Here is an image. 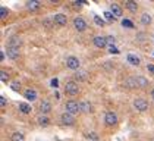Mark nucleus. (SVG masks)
Here are the masks:
<instances>
[{
	"label": "nucleus",
	"instance_id": "11",
	"mask_svg": "<svg viewBox=\"0 0 154 141\" xmlns=\"http://www.w3.org/2000/svg\"><path fill=\"white\" fill-rule=\"evenodd\" d=\"M110 12L115 15V18H120L122 13H123L122 8H120L119 5H116V3H112V5H110Z\"/></svg>",
	"mask_w": 154,
	"mask_h": 141
},
{
	"label": "nucleus",
	"instance_id": "13",
	"mask_svg": "<svg viewBox=\"0 0 154 141\" xmlns=\"http://www.w3.org/2000/svg\"><path fill=\"white\" fill-rule=\"evenodd\" d=\"M25 99L26 100H29V102H34V100H37V91L35 90H31V88H28L26 91H25Z\"/></svg>",
	"mask_w": 154,
	"mask_h": 141
},
{
	"label": "nucleus",
	"instance_id": "3",
	"mask_svg": "<svg viewBox=\"0 0 154 141\" xmlns=\"http://www.w3.org/2000/svg\"><path fill=\"white\" fill-rule=\"evenodd\" d=\"M134 107H135V110H138V112H145L150 106L147 103V100H144V99H137V100L134 102Z\"/></svg>",
	"mask_w": 154,
	"mask_h": 141
},
{
	"label": "nucleus",
	"instance_id": "8",
	"mask_svg": "<svg viewBox=\"0 0 154 141\" xmlns=\"http://www.w3.org/2000/svg\"><path fill=\"white\" fill-rule=\"evenodd\" d=\"M66 66L69 69H78L79 68V59L75 58V56H71V58L66 59Z\"/></svg>",
	"mask_w": 154,
	"mask_h": 141
},
{
	"label": "nucleus",
	"instance_id": "35",
	"mask_svg": "<svg viewBox=\"0 0 154 141\" xmlns=\"http://www.w3.org/2000/svg\"><path fill=\"white\" fill-rule=\"evenodd\" d=\"M51 85L53 87H57V80H51Z\"/></svg>",
	"mask_w": 154,
	"mask_h": 141
},
{
	"label": "nucleus",
	"instance_id": "14",
	"mask_svg": "<svg viewBox=\"0 0 154 141\" xmlns=\"http://www.w3.org/2000/svg\"><path fill=\"white\" fill-rule=\"evenodd\" d=\"M126 59H128V62H129L131 65H135V66H138V65L141 63L140 58H138L137 55H132V53H129V55L126 56Z\"/></svg>",
	"mask_w": 154,
	"mask_h": 141
},
{
	"label": "nucleus",
	"instance_id": "2",
	"mask_svg": "<svg viewBox=\"0 0 154 141\" xmlns=\"http://www.w3.org/2000/svg\"><path fill=\"white\" fill-rule=\"evenodd\" d=\"M65 91L69 94V96H76V94H78V91H79L78 84H76L75 81L66 82V85H65Z\"/></svg>",
	"mask_w": 154,
	"mask_h": 141
},
{
	"label": "nucleus",
	"instance_id": "6",
	"mask_svg": "<svg viewBox=\"0 0 154 141\" xmlns=\"http://www.w3.org/2000/svg\"><path fill=\"white\" fill-rule=\"evenodd\" d=\"M60 122L63 124V125H73L75 124V118H73V115H71V113H68V112H65L62 116H60Z\"/></svg>",
	"mask_w": 154,
	"mask_h": 141
},
{
	"label": "nucleus",
	"instance_id": "31",
	"mask_svg": "<svg viewBox=\"0 0 154 141\" xmlns=\"http://www.w3.org/2000/svg\"><path fill=\"white\" fill-rule=\"evenodd\" d=\"M87 137H88L90 140H94V141H97V140H98V137H97V134H94V132H88V134H87Z\"/></svg>",
	"mask_w": 154,
	"mask_h": 141
},
{
	"label": "nucleus",
	"instance_id": "9",
	"mask_svg": "<svg viewBox=\"0 0 154 141\" xmlns=\"http://www.w3.org/2000/svg\"><path fill=\"white\" fill-rule=\"evenodd\" d=\"M94 46L98 49H104L107 46V38L103 35H95L94 37Z\"/></svg>",
	"mask_w": 154,
	"mask_h": 141
},
{
	"label": "nucleus",
	"instance_id": "10",
	"mask_svg": "<svg viewBox=\"0 0 154 141\" xmlns=\"http://www.w3.org/2000/svg\"><path fill=\"white\" fill-rule=\"evenodd\" d=\"M54 22L57 24L59 27H65L68 24V19H66V16L63 13H56L54 15Z\"/></svg>",
	"mask_w": 154,
	"mask_h": 141
},
{
	"label": "nucleus",
	"instance_id": "12",
	"mask_svg": "<svg viewBox=\"0 0 154 141\" xmlns=\"http://www.w3.org/2000/svg\"><path fill=\"white\" fill-rule=\"evenodd\" d=\"M50 110H51V103L47 102V100L41 102V105H40V113H41V115H46Z\"/></svg>",
	"mask_w": 154,
	"mask_h": 141
},
{
	"label": "nucleus",
	"instance_id": "28",
	"mask_svg": "<svg viewBox=\"0 0 154 141\" xmlns=\"http://www.w3.org/2000/svg\"><path fill=\"white\" fill-rule=\"evenodd\" d=\"M8 13H9V11H8L6 8H0V16H2V19H3V18H6V16H8Z\"/></svg>",
	"mask_w": 154,
	"mask_h": 141
},
{
	"label": "nucleus",
	"instance_id": "37",
	"mask_svg": "<svg viewBox=\"0 0 154 141\" xmlns=\"http://www.w3.org/2000/svg\"><path fill=\"white\" fill-rule=\"evenodd\" d=\"M153 141H154V140H153Z\"/></svg>",
	"mask_w": 154,
	"mask_h": 141
},
{
	"label": "nucleus",
	"instance_id": "36",
	"mask_svg": "<svg viewBox=\"0 0 154 141\" xmlns=\"http://www.w3.org/2000/svg\"><path fill=\"white\" fill-rule=\"evenodd\" d=\"M151 97H153V99H154V88H153V90H151Z\"/></svg>",
	"mask_w": 154,
	"mask_h": 141
},
{
	"label": "nucleus",
	"instance_id": "19",
	"mask_svg": "<svg viewBox=\"0 0 154 141\" xmlns=\"http://www.w3.org/2000/svg\"><path fill=\"white\" fill-rule=\"evenodd\" d=\"M79 106H81V112H82V113H90V112H91V105H90V102H81Z\"/></svg>",
	"mask_w": 154,
	"mask_h": 141
},
{
	"label": "nucleus",
	"instance_id": "22",
	"mask_svg": "<svg viewBox=\"0 0 154 141\" xmlns=\"http://www.w3.org/2000/svg\"><path fill=\"white\" fill-rule=\"evenodd\" d=\"M21 38H18V37H12L11 38V43H9V46H12V47H18L19 49V46H21Z\"/></svg>",
	"mask_w": 154,
	"mask_h": 141
},
{
	"label": "nucleus",
	"instance_id": "18",
	"mask_svg": "<svg viewBox=\"0 0 154 141\" xmlns=\"http://www.w3.org/2000/svg\"><path fill=\"white\" fill-rule=\"evenodd\" d=\"M126 9L129 12H132V13H135V12L138 11V5H137V2H132V0H129V2H126Z\"/></svg>",
	"mask_w": 154,
	"mask_h": 141
},
{
	"label": "nucleus",
	"instance_id": "24",
	"mask_svg": "<svg viewBox=\"0 0 154 141\" xmlns=\"http://www.w3.org/2000/svg\"><path fill=\"white\" fill-rule=\"evenodd\" d=\"M104 18H106L107 21H109V22H113V21L116 19V18H115V15H113V13H112V12H110V11L104 12Z\"/></svg>",
	"mask_w": 154,
	"mask_h": 141
},
{
	"label": "nucleus",
	"instance_id": "32",
	"mask_svg": "<svg viewBox=\"0 0 154 141\" xmlns=\"http://www.w3.org/2000/svg\"><path fill=\"white\" fill-rule=\"evenodd\" d=\"M6 103H8L6 99H5L3 96H0V107H6Z\"/></svg>",
	"mask_w": 154,
	"mask_h": 141
},
{
	"label": "nucleus",
	"instance_id": "16",
	"mask_svg": "<svg viewBox=\"0 0 154 141\" xmlns=\"http://www.w3.org/2000/svg\"><path fill=\"white\" fill-rule=\"evenodd\" d=\"M37 122H38L41 127H47L48 124H50V119H48L46 115H41V113H40V115L37 116Z\"/></svg>",
	"mask_w": 154,
	"mask_h": 141
},
{
	"label": "nucleus",
	"instance_id": "7",
	"mask_svg": "<svg viewBox=\"0 0 154 141\" xmlns=\"http://www.w3.org/2000/svg\"><path fill=\"white\" fill-rule=\"evenodd\" d=\"M6 53H8V58L12 59V60H16V59H19V49H18V47L9 46L8 49H6Z\"/></svg>",
	"mask_w": 154,
	"mask_h": 141
},
{
	"label": "nucleus",
	"instance_id": "5",
	"mask_svg": "<svg viewBox=\"0 0 154 141\" xmlns=\"http://www.w3.org/2000/svg\"><path fill=\"white\" fill-rule=\"evenodd\" d=\"M73 27H75V30H78V31H85V30H87V22H85L84 18L78 16V18L73 19Z\"/></svg>",
	"mask_w": 154,
	"mask_h": 141
},
{
	"label": "nucleus",
	"instance_id": "30",
	"mask_svg": "<svg viewBox=\"0 0 154 141\" xmlns=\"http://www.w3.org/2000/svg\"><path fill=\"white\" fill-rule=\"evenodd\" d=\"M122 25H123V27H126V28H132V27H134L129 19H123V21H122Z\"/></svg>",
	"mask_w": 154,
	"mask_h": 141
},
{
	"label": "nucleus",
	"instance_id": "21",
	"mask_svg": "<svg viewBox=\"0 0 154 141\" xmlns=\"http://www.w3.org/2000/svg\"><path fill=\"white\" fill-rule=\"evenodd\" d=\"M19 110L22 112V113H29L31 112V106L28 105V103H19Z\"/></svg>",
	"mask_w": 154,
	"mask_h": 141
},
{
	"label": "nucleus",
	"instance_id": "20",
	"mask_svg": "<svg viewBox=\"0 0 154 141\" xmlns=\"http://www.w3.org/2000/svg\"><path fill=\"white\" fill-rule=\"evenodd\" d=\"M141 22L144 24V25H150L151 24V16H150V13H142L141 15Z\"/></svg>",
	"mask_w": 154,
	"mask_h": 141
},
{
	"label": "nucleus",
	"instance_id": "25",
	"mask_svg": "<svg viewBox=\"0 0 154 141\" xmlns=\"http://www.w3.org/2000/svg\"><path fill=\"white\" fill-rule=\"evenodd\" d=\"M94 22L97 24L98 27H104V25H106V22H104V21H103V19L100 18V16H97V15L94 16Z\"/></svg>",
	"mask_w": 154,
	"mask_h": 141
},
{
	"label": "nucleus",
	"instance_id": "15",
	"mask_svg": "<svg viewBox=\"0 0 154 141\" xmlns=\"http://www.w3.org/2000/svg\"><path fill=\"white\" fill-rule=\"evenodd\" d=\"M40 6H41V2H38V0H31V2H26V8H28L29 11H37Z\"/></svg>",
	"mask_w": 154,
	"mask_h": 141
},
{
	"label": "nucleus",
	"instance_id": "1",
	"mask_svg": "<svg viewBox=\"0 0 154 141\" xmlns=\"http://www.w3.org/2000/svg\"><path fill=\"white\" fill-rule=\"evenodd\" d=\"M65 107H66V112H68V113H71V115H75V113L81 112V106H79V103H76V102H73V100L66 102Z\"/></svg>",
	"mask_w": 154,
	"mask_h": 141
},
{
	"label": "nucleus",
	"instance_id": "17",
	"mask_svg": "<svg viewBox=\"0 0 154 141\" xmlns=\"http://www.w3.org/2000/svg\"><path fill=\"white\" fill-rule=\"evenodd\" d=\"M135 81H137V87H140V88H145L148 85L147 78H144V77H135Z\"/></svg>",
	"mask_w": 154,
	"mask_h": 141
},
{
	"label": "nucleus",
	"instance_id": "33",
	"mask_svg": "<svg viewBox=\"0 0 154 141\" xmlns=\"http://www.w3.org/2000/svg\"><path fill=\"white\" fill-rule=\"evenodd\" d=\"M147 69H148L154 75V65H147Z\"/></svg>",
	"mask_w": 154,
	"mask_h": 141
},
{
	"label": "nucleus",
	"instance_id": "34",
	"mask_svg": "<svg viewBox=\"0 0 154 141\" xmlns=\"http://www.w3.org/2000/svg\"><path fill=\"white\" fill-rule=\"evenodd\" d=\"M110 53H118V49L115 46H110Z\"/></svg>",
	"mask_w": 154,
	"mask_h": 141
},
{
	"label": "nucleus",
	"instance_id": "26",
	"mask_svg": "<svg viewBox=\"0 0 154 141\" xmlns=\"http://www.w3.org/2000/svg\"><path fill=\"white\" fill-rule=\"evenodd\" d=\"M0 78H2V81H3V82L9 81V77L6 75V72H5V70H0Z\"/></svg>",
	"mask_w": 154,
	"mask_h": 141
},
{
	"label": "nucleus",
	"instance_id": "4",
	"mask_svg": "<svg viewBox=\"0 0 154 141\" xmlns=\"http://www.w3.org/2000/svg\"><path fill=\"white\" fill-rule=\"evenodd\" d=\"M104 122H106V125H109V127L116 125V124H118V116H116V113H115V112H107L106 115H104Z\"/></svg>",
	"mask_w": 154,
	"mask_h": 141
},
{
	"label": "nucleus",
	"instance_id": "29",
	"mask_svg": "<svg viewBox=\"0 0 154 141\" xmlns=\"http://www.w3.org/2000/svg\"><path fill=\"white\" fill-rule=\"evenodd\" d=\"M75 78H76V80H84V78H85V70H79V72H76Z\"/></svg>",
	"mask_w": 154,
	"mask_h": 141
},
{
	"label": "nucleus",
	"instance_id": "27",
	"mask_svg": "<svg viewBox=\"0 0 154 141\" xmlns=\"http://www.w3.org/2000/svg\"><path fill=\"white\" fill-rule=\"evenodd\" d=\"M107 44H110V46H115V41H116V38L115 37H112V35H107Z\"/></svg>",
	"mask_w": 154,
	"mask_h": 141
},
{
	"label": "nucleus",
	"instance_id": "23",
	"mask_svg": "<svg viewBox=\"0 0 154 141\" xmlns=\"http://www.w3.org/2000/svg\"><path fill=\"white\" fill-rule=\"evenodd\" d=\"M12 141H25V137L22 132H15L12 134Z\"/></svg>",
	"mask_w": 154,
	"mask_h": 141
}]
</instances>
